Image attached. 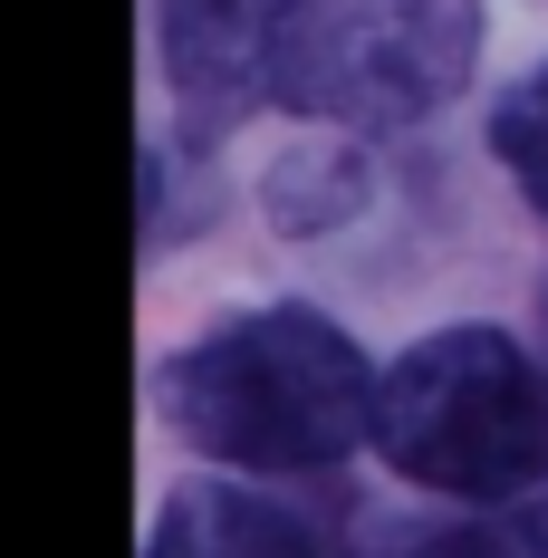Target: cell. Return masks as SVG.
<instances>
[{
    "mask_svg": "<svg viewBox=\"0 0 548 558\" xmlns=\"http://www.w3.org/2000/svg\"><path fill=\"white\" fill-rule=\"evenodd\" d=\"M165 424L241 472H328L376 444V376L356 337L318 308H251L203 328L155 376Z\"/></svg>",
    "mask_w": 548,
    "mask_h": 558,
    "instance_id": "cell-1",
    "label": "cell"
},
{
    "mask_svg": "<svg viewBox=\"0 0 548 558\" xmlns=\"http://www.w3.org/2000/svg\"><path fill=\"white\" fill-rule=\"evenodd\" d=\"M376 452L434 501H520L548 482V366L500 328L414 337L376 376Z\"/></svg>",
    "mask_w": 548,
    "mask_h": 558,
    "instance_id": "cell-2",
    "label": "cell"
},
{
    "mask_svg": "<svg viewBox=\"0 0 548 558\" xmlns=\"http://www.w3.org/2000/svg\"><path fill=\"white\" fill-rule=\"evenodd\" d=\"M472 68L482 0H318L289 29L270 97L337 125H424L472 87Z\"/></svg>",
    "mask_w": 548,
    "mask_h": 558,
    "instance_id": "cell-3",
    "label": "cell"
},
{
    "mask_svg": "<svg viewBox=\"0 0 548 558\" xmlns=\"http://www.w3.org/2000/svg\"><path fill=\"white\" fill-rule=\"evenodd\" d=\"M318 0H155V49H165V87L203 135L231 125L251 97L279 87L289 29Z\"/></svg>",
    "mask_w": 548,
    "mask_h": 558,
    "instance_id": "cell-4",
    "label": "cell"
},
{
    "mask_svg": "<svg viewBox=\"0 0 548 558\" xmlns=\"http://www.w3.org/2000/svg\"><path fill=\"white\" fill-rule=\"evenodd\" d=\"M145 558H318L299 510L260 501V492H231V482H193L155 510V539Z\"/></svg>",
    "mask_w": 548,
    "mask_h": 558,
    "instance_id": "cell-5",
    "label": "cell"
},
{
    "mask_svg": "<svg viewBox=\"0 0 548 558\" xmlns=\"http://www.w3.org/2000/svg\"><path fill=\"white\" fill-rule=\"evenodd\" d=\"M385 558H548V492H520V501H482L472 520H442L424 539Z\"/></svg>",
    "mask_w": 548,
    "mask_h": 558,
    "instance_id": "cell-6",
    "label": "cell"
},
{
    "mask_svg": "<svg viewBox=\"0 0 548 558\" xmlns=\"http://www.w3.org/2000/svg\"><path fill=\"white\" fill-rule=\"evenodd\" d=\"M491 155H500V173L520 183V203L548 213V68H529V77L491 107Z\"/></svg>",
    "mask_w": 548,
    "mask_h": 558,
    "instance_id": "cell-7",
    "label": "cell"
}]
</instances>
